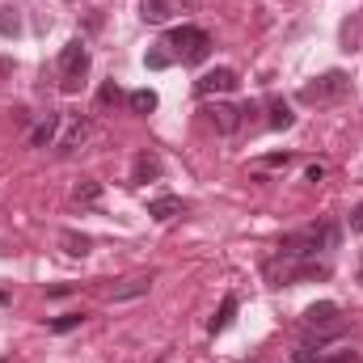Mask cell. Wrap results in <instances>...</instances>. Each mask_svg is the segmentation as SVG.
Listing matches in <instances>:
<instances>
[{"instance_id":"obj_1","label":"cell","mask_w":363,"mask_h":363,"mask_svg":"<svg viewBox=\"0 0 363 363\" xmlns=\"http://www.w3.org/2000/svg\"><path fill=\"white\" fill-rule=\"evenodd\" d=\"M334 245H338V228L334 224H313V228L287 233L279 241V254L283 258H317V250H334Z\"/></svg>"},{"instance_id":"obj_2","label":"cell","mask_w":363,"mask_h":363,"mask_svg":"<svg viewBox=\"0 0 363 363\" xmlns=\"http://www.w3.org/2000/svg\"><path fill=\"white\" fill-rule=\"evenodd\" d=\"M347 93H351V77L347 72H325V77H317V81H308L300 89V101L304 106H325V101H338Z\"/></svg>"},{"instance_id":"obj_3","label":"cell","mask_w":363,"mask_h":363,"mask_svg":"<svg viewBox=\"0 0 363 363\" xmlns=\"http://www.w3.org/2000/svg\"><path fill=\"white\" fill-rule=\"evenodd\" d=\"M169 47L182 55V64H203L207 51H211V38H207L199 26H178V30L169 34Z\"/></svg>"},{"instance_id":"obj_4","label":"cell","mask_w":363,"mask_h":363,"mask_svg":"<svg viewBox=\"0 0 363 363\" xmlns=\"http://www.w3.org/2000/svg\"><path fill=\"white\" fill-rule=\"evenodd\" d=\"M60 72H64V89L72 93L81 85V77L89 72V51H85V43L81 38H72L64 51H60Z\"/></svg>"},{"instance_id":"obj_5","label":"cell","mask_w":363,"mask_h":363,"mask_svg":"<svg viewBox=\"0 0 363 363\" xmlns=\"http://www.w3.org/2000/svg\"><path fill=\"white\" fill-rule=\"evenodd\" d=\"M237 89V72L233 68H211L194 81V93L199 97H216V93H233Z\"/></svg>"},{"instance_id":"obj_6","label":"cell","mask_w":363,"mask_h":363,"mask_svg":"<svg viewBox=\"0 0 363 363\" xmlns=\"http://www.w3.org/2000/svg\"><path fill=\"white\" fill-rule=\"evenodd\" d=\"M304 325H308V330H334V325H338V304H330V300L308 304V308H304Z\"/></svg>"},{"instance_id":"obj_7","label":"cell","mask_w":363,"mask_h":363,"mask_svg":"<svg viewBox=\"0 0 363 363\" xmlns=\"http://www.w3.org/2000/svg\"><path fill=\"white\" fill-rule=\"evenodd\" d=\"M207 114H211V123H216V131H220V135H233V131L241 127V110H237V106H228V101H216Z\"/></svg>"},{"instance_id":"obj_8","label":"cell","mask_w":363,"mask_h":363,"mask_svg":"<svg viewBox=\"0 0 363 363\" xmlns=\"http://www.w3.org/2000/svg\"><path fill=\"white\" fill-rule=\"evenodd\" d=\"M148 287H152V274L123 279V283H114V287L106 291V300H135V296H148Z\"/></svg>"},{"instance_id":"obj_9","label":"cell","mask_w":363,"mask_h":363,"mask_svg":"<svg viewBox=\"0 0 363 363\" xmlns=\"http://www.w3.org/2000/svg\"><path fill=\"white\" fill-rule=\"evenodd\" d=\"M161 178V161L152 152H140L135 165H131V186H144V182H157Z\"/></svg>"},{"instance_id":"obj_10","label":"cell","mask_w":363,"mask_h":363,"mask_svg":"<svg viewBox=\"0 0 363 363\" xmlns=\"http://www.w3.org/2000/svg\"><path fill=\"white\" fill-rule=\"evenodd\" d=\"M148 216H152L157 224H169L174 216H182V199L178 194H161V199H152V203H148Z\"/></svg>"},{"instance_id":"obj_11","label":"cell","mask_w":363,"mask_h":363,"mask_svg":"<svg viewBox=\"0 0 363 363\" xmlns=\"http://www.w3.org/2000/svg\"><path fill=\"white\" fill-rule=\"evenodd\" d=\"M60 114H47L43 123H34V131H30V144L34 148H47V144H55V131H60Z\"/></svg>"},{"instance_id":"obj_12","label":"cell","mask_w":363,"mask_h":363,"mask_svg":"<svg viewBox=\"0 0 363 363\" xmlns=\"http://www.w3.org/2000/svg\"><path fill=\"white\" fill-rule=\"evenodd\" d=\"M169 0H140V17L148 21V26H161V21H169Z\"/></svg>"},{"instance_id":"obj_13","label":"cell","mask_w":363,"mask_h":363,"mask_svg":"<svg viewBox=\"0 0 363 363\" xmlns=\"http://www.w3.org/2000/svg\"><path fill=\"white\" fill-rule=\"evenodd\" d=\"M325 267H321V262H304V267H283V274H279V279H283V283H296V279H325Z\"/></svg>"},{"instance_id":"obj_14","label":"cell","mask_w":363,"mask_h":363,"mask_svg":"<svg viewBox=\"0 0 363 363\" xmlns=\"http://www.w3.org/2000/svg\"><path fill=\"white\" fill-rule=\"evenodd\" d=\"M85 135H89V123H85V118H72V123H68V135H64V140H55V148H60V152H72Z\"/></svg>"},{"instance_id":"obj_15","label":"cell","mask_w":363,"mask_h":363,"mask_svg":"<svg viewBox=\"0 0 363 363\" xmlns=\"http://www.w3.org/2000/svg\"><path fill=\"white\" fill-rule=\"evenodd\" d=\"M233 317H237V296H224V300H220V313L211 317V334L228 330V325H233Z\"/></svg>"},{"instance_id":"obj_16","label":"cell","mask_w":363,"mask_h":363,"mask_svg":"<svg viewBox=\"0 0 363 363\" xmlns=\"http://www.w3.org/2000/svg\"><path fill=\"white\" fill-rule=\"evenodd\" d=\"M291 123H296V114H291V106L274 97V101H271V127H274V131H287Z\"/></svg>"},{"instance_id":"obj_17","label":"cell","mask_w":363,"mask_h":363,"mask_svg":"<svg viewBox=\"0 0 363 363\" xmlns=\"http://www.w3.org/2000/svg\"><path fill=\"white\" fill-rule=\"evenodd\" d=\"M127 106H131L135 114H152V110H157V93L152 89H135L131 97H127Z\"/></svg>"},{"instance_id":"obj_18","label":"cell","mask_w":363,"mask_h":363,"mask_svg":"<svg viewBox=\"0 0 363 363\" xmlns=\"http://www.w3.org/2000/svg\"><path fill=\"white\" fill-rule=\"evenodd\" d=\"M72 199H77V203H97V199H101V182L81 178L77 182V190H72Z\"/></svg>"},{"instance_id":"obj_19","label":"cell","mask_w":363,"mask_h":363,"mask_svg":"<svg viewBox=\"0 0 363 363\" xmlns=\"http://www.w3.org/2000/svg\"><path fill=\"white\" fill-rule=\"evenodd\" d=\"M60 241H64V250H68L72 258H85V254H89V237H85V233H64Z\"/></svg>"},{"instance_id":"obj_20","label":"cell","mask_w":363,"mask_h":363,"mask_svg":"<svg viewBox=\"0 0 363 363\" xmlns=\"http://www.w3.org/2000/svg\"><path fill=\"white\" fill-rule=\"evenodd\" d=\"M21 30V17H17V9H0V34L4 38H13Z\"/></svg>"},{"instance_id":"obj_21","label":"cell","mask_w":363,"mask_h":363,"mask_svg":"<svg viewBox=\"0 0 363 363\" xmlns=\"http://www.w3.org/2000/svg\"><path fill=\"white\" fill-rule=\"evenodd\" d=\"M81 321H85V313H64V317L51 321V330H55V334H68V330H77Z\"/></svg>"},{"instance_id":"obj_22","label":"cell","mask_w":363,"mask_h":363,"mask_svg":"<svg viewBox=\"0 0 363 363\" xmlns=\"http://www.w3.org/2000/svg\"><path fill=\"white\" fill-rule=\"evenodd\" d=\"M291 363H325V355H321L317 347H308V342H304V347H300V351L291 355Z\"/></svg>"},{"instance_id":"obj_23","label":"cell","mask_w":363,"mask_h":363,"mask_svg":"<svg viewBox=\"0 0 363 363\" xmlns=\"http://www.w3.org/2000/svg\"><path fill=\"white\" fill-rule=\"evenodd\" d=\"M114 101H118V85H114V81H106L101 93H97V106H114Z\"/></svg>"},{"instance_id":"obj_24","label":"cell","mask_w":363,"mask_h":363,"mask_svg":"<svg viewBox=\"0 0 363 363\" xmlns=\"http://www.w3.org/2000/svg\"><path fill=\"white\" fill-rule=\"evenodd\" d=\"M325 363H363L359 351H334V355H325Z\"/></svg>"},{"instance_id":"obj_25","label":"cell","mask_w":363,"mask_h":363,"mask_svg":"<svg viewBox=\"0 0 363 363\" xmlns=\"http://www.w3.org/2000/svg\"><path fill=\"white\" fill-rule=\"evenodd\" d=\"M165 64H169L165 51H148V68H165Z\"/></svg>"},{"instance_id":"obj_26","label":"cell","mask_w":363,"mask_h":363,"mask_svg":"<svg viewBox=\"0 0 363 363\" xmlns=\"http://www.w3.org/2000/svg\"><path fill=\"white\" fill-rule=\"evenodd\" d=\"M287 161H291V152H271V157H267V161H262V165H287Z\"/></svg>"},{"instance_id":"obj_27","label":"cell","mask_w":363,"mask_h":363,"mask_svg":"<svg viewBox=\"0 0 363 363\" xmlns=\"http://www.w3.org/2000/svg\"><path fill=\"white\" fill-rule=\"evenodd\" d=\"M351 228H355V233H363V203L351 211Z\"/></svg>"},{"instance_id":"obj_28","label":"cell","mask_w":363,"mask_h":363,"mask_svg":"<svg viewBox=\"0 0 363 363\" xmlns=\"http://www.w3.org/2000/svg\"><path fill=\"white\" fill-rule=\"evenodd\" d=\"M304 178L313 182V186H317V182L325 178V169H321V165H308V174H304Z\"/></svg>"},{"instance_id":"obj_29","label":"cell","mask_w":363,"mask_h":363,"mask_svg":"<svg viewBox=\"0 0 363 363\" xmlns=\"http://www.w3.org/2000/svg\"><path fill=\"white\" fill-rule=\"evenodd\" d=\"M182 4H199V0H182Z\"/></svg>"},{"instance_id":"obj_30","label":"cell","mask_w":363,"mask_h":363,"mask_svg":"<svg viewBox=\"0 0 363 363\" xmlns=\"http://www.w3.org/2000/svg\"><path fill=\"white\" fill-rule=\"evenodd\" d=\"M0 363H4V359H0Z\"/></svg>"}]
</instances>
